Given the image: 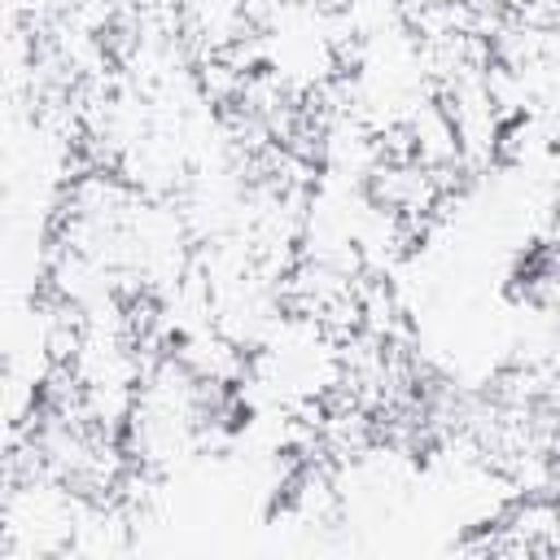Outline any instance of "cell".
Instances as JSON below:
<instances>
[{
	"mask_svg": "<svg viewBox=\"0 0 560 560\" xmlns=\"http://www.w3.org/2000/svg\"><path fill=\"white\" fill-rule=\"evenodd\" d=\"M92 494H79L61 477L13 459L0 508V556L4 560H61L74 556V534Z\"/></svg>",
	"mask_w": 560,
	"mask_h": 560,
	"instance_id": "6da1fadb",
	"label": "cell"
}]
</instances>
